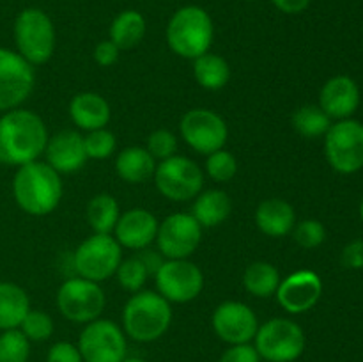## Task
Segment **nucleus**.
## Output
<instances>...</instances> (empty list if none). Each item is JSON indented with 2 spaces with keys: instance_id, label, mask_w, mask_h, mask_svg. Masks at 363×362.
Wrapping results in <instances>:
<instances>
[{
  "instance_id": "58836bf2",
  "label": "nucleus",
  "mask_w": 363,
  "mask_h": 362,
  "mask_svg": "<svg viewBox=\"0 0 363 362\" xmlns=\"http://www.w3.org/2000/svg\"><path fill=\"white\" fill-rule=\"evenodd\" d=\"M46 362H84L80 350L77 344L67 343V341H59L53 344L46 355Z\"/></svg>"
},
{
  "instance_id": "c85d7f7f",
  "label": "nucleus",
  "mask_w": 363,
  "mask_h": 362,
  "mask_svg": "<svg viewBox=\"0 0 363 362\" xmlns=\"http://www.w3.org/2000/svg\"><path fill=\"white\" fill-rule=\"evenodd\" d=\"M119 204L108 194L92 197L87 204V222L96 234H110L119 220Z\"/></svg>"
},
{
  "instance_id": "4be33fe9",
  "label": "nucleus",
  "mask_w": 363,
  "mask_h": 362,
  "mask_svg": "<svg viewBox=\"0 0 363 362\" xmlns=\"http://www.w3.org/2000/svg\"><path fill=\"white\" fill-rule=\"evenodd\" d=\"M69 116L80 130L94 131L108 124L110 105L98 92H78L69 103Z\"/></svg>"
},
{
  "instance_id": "c9c22d12",
  "label": "nucleus",
  "mask_w": 363,
  "mask_h": 362,
  "mask_svg": "<svg viewBox=\"0 0 363 362\" xmlns=\"http://www.w3.org/2000/svg\"><path fill=\"white\" fill-rule=\"evenodd\" d=\"M294 241L303 248H315L326 240V229L319 220L307 219L296 224L293 229Z\"/></svg>"
},
{
  "instance_id": "c03bdc74",
  "label": "nucleus",
  "mask_w": 363,
  "mask_h": 362,
  "mask_svg": "<svg viewBox=\"0 0 363 362\" xmlns=\"http://www.w3.org/2000/svg\"><path fill=\"white\" fill-rule=\"evenodd\" d=\"M121 362H145L144 358H138V357H124Z\"/></svg>"
},
{
  "instance_id": "a19ab883",
  "label": "nucleus",
  "mask_w": 363,
  "mask_h": 362,
  "mask_svg": "<svg viewBox=\"0 0 363 362\" xmlns=\"http://www.w3.org/2000/svg\"><path fill=\"white\" fill-rule=\"evenodd\" d=\"M340 263L347 270H362L363 268V241L354 240L344 247Z\"/></svg>"
},
{
  "instance_id": "a878e982",
  "label": "nucleus",
  "mask_w": 363,
  "mask_h": 362,
  "mask_svg": "<svg viewBox=\"0 0 363 362\" xmlns=\"http://www.w3.org/2000/svg\"><path fill=\"white\" fill-rule=\"evenodd\" d=\"M145 28V18L138 11L126 9L113 18L110 25V41L116 43L119 50H130L144 39Z\"/></svg>"
},
{
  "instance_id": "a211bd4d",
  "label": "nucleus",
  "mask_w": 363,
  "mask_h": 362,
  "mask_svg": "<svg viewBox=\"0 0 363 362\" xmlns=\"http://www.w3.org/2000/svg\"><path fill=\"white\" fill-rule=\"evenodd\" d=\"M46 163L59 174H73L87 162L84 137L74 130H62L48 137L45 148Z\"/></svg>"
},
{
  "instance_id": "f3484780",
  "label": "nucleus",
  "mask_w": 363,
  "mask_h": 362,
  "mask_svg": "<svg viewBox=\"0 0 363 362\" xmlns=\"http://www.w3.org/2000/svg\"><path fill=\"white\" fill-rule=\"evenodd\" d=\"M277 300L291 314H301L314 307L323 295V280L312 270L291 273L277 290Z\"/></svg>"
},
{
  "instance_id": "9b49d317",
  "label": "nucleus",
  "mask_w": 363,
  "mask_h": 362,
  "mask_svg": "<svg viewBox=\"0 0 363 362\" xmlns=\"http://www.w3.org/2000/svg\"><path fill=\"white\" fill-rule=\"evenodd\" d=\"M77 346L84 362H121L128 350L123 329L110 319L99 318L85 325Z\"/></svg>"
},
{
  "instance_id": "6e6552de",
  "label": "nucleus",
  "mask_w": 363,
  "mask_h": 362,
  "mask_svg": "<svg viewBox=\"0 0 363 362\" xmlns=\"http://www.w3.org/2000/svg\"><path fill=\"white\" fill-rule=\"evenodd\" d=\"M106 304L103 290L94 280L71 277L57 291V307L60 314L73 323H91L99 318Z\"/></svg>"
},
{
  "instance_id": "c756f323",
  "label": "nucleus",
  "mask_w": 363,
  "mask_h": 362,
  "mask_svg": "<svg viewBox=\"0 0 363 362\" xmlns=\"http://www.w3.org/2000/svg\"><path fill=\"white\" fill-rule=\"evenodd\" d=\"M293 126L301 137L318 138L326 135L332 126V119L319 105H303L293 114Z\"/></svg>"
},
{
  "instance_id": "4468645a",
  "label": "nucleus",
  "mask_w": 363,
  "mask_h": 362,
  "mask_svg": "<svg viewBox=\"0 0 363 362\" xmlns=\"http://www.w3.org/2000/svg\"><path fill=\"white\" fill-rule=\"evenodd\" d=\"M35 71L18 52L0 46V110H14L32 94Z\"/></svg>"
},
{
  "instance_id": "473e14b6",
  "label": "nucleus",
  "mask_w": 363,
  "mask_h": 362,
  "mask_svg": "<svg viewBox=\"0 0 363 362\" xmlns=\"http://www.w3.org/2000/svg\"><path fill=\"white\" fill-rule=\"evenodd\" d=\"M206 172L216 183H229L238 174V160L234 158L233 153L218 149V151L208 155Z\"/></svg>"
},
{
  "instance_id": "aec40b11",
  "label": "nucleus",
  "mask_w": 363,
  "mask_h": 362,
  "mask_svg": "<svg viewBox=\"0 0 363 362\" xmlns=\"http://www.w3.org/2000/svg\"><path fill=\"white\" fill-rule=\"evenodd\" d=\"M360 105V89L353 78L346 75L333 77L323 85L319 106L330 119H350Z\"/></svg>"
},
{
  "instance_id": "f257e3e1",
  "label": "nucleus",
  "mask_w": 363,
  "mask_h": 362,
  "mask_svg": "<svg viewBox=\"0 0 363 362\" xmlns=\"http://www.w3.org/2000/svg\"><path fill=\"white\" fill-rule=\"evenodd\" d=\"M48 130L32 110H7L0 117V163L21 167L35 162L45 153Z\"/></svg>"
},
{
  "instance_id": "5701e85b",
  "label": "nucleus",
  "mask_w": 363,
  "mask_h": 362,
  "mask_svg": "<svg viewBox=\"0 0 363 362\" xmlns=\"http://www.w3.org/2000/svg\"><path fill=\"white\" fill-rule=\"evenodd\" d=\"M116 170L121 180L126 181V183H145L155 176L156 162L145 148L131 146V148L123 149L117 155Z\"/></svg>"
},
{
  "instance_id": "20e7f679",
  "label": "nucleus",
  "mask_w": 363,
  "mask_h": 362,
  "mask_svg": "<svg viewBox=\"0 0 363 362\" xmlns=\"http://www.w3.org/2000/svg\"><path fill=\"white\" fill-rule=\"evenodd\" d=\"M215 27L206 9L184 6L177 9L167 25V43L176 55L195 60L209 52Z\"/></svg>"
},
{
  "instance_id": "9d476101",
  "label": "nucleus",
  "mask_w": 363,
  "mask_h": 362,
  "mask_svg": "<svg viewBox=\"0 0 363 362\" xmlns=\"http://www.w3.org/2000/svg\"><path fill=\"white\" fill-rule=\"evenodd\" d=\"M325 151L337 172H358L363 167V124L353 119L332 124L325 135Z\"/></svg>"
},
{
  "instance_id": "e433bc0d",
  "label": "nucleus",
  "mask_w": 363,
  "mask_h": 362,
  "mask_svg": "<svg viewBox=\"0 0 363 362\" xmlns=\"http://www.w3.org/2000/svg\"><path fill=\"white\" fill-rule=\"evenodd\" d=\"M147 149L152 158L167 160L176 155L177 137L169 130H155L147 137Z\"/></svg>"
},
{
  "instance_id": "79ce46f5",
  "label": "nucleus",
  "mask_w": 363,
  "mask_h": 362,
  "mask_svg": "<svg viewBox=\"0 0 363 362\" xmlns=\"http://www.w3.org/2000/svg\"><path fill=\"white\" fill-rule=\"evenodd\" d=\"M137 256L142 259V263L145 265L149 275H155V273L160 270V266L163 265V261H165V259H163V254L160 251L155 252V251H149V248H142L140 254H137Z\"/></svg>"
},
{
  "instance_id": "0eeeda50",
  "label": "nucleus",
  "mask_w": 363,
  "mask_h": 362,
  "mask_svg": "<svg viewBox=\"0 0 363 362\" xmlns=\"http://www.w3.org/2000/svg\"><path fill=\"white\" fill-rule=\"evenodd\" d=\"M123 261V247L110 234H92L82 241L73 254L78 277L101 283L110 279Z\"/></svg>"
},
{
  "instance_id": "37998d69",
  "label": "nucleus",
  "mask_w": 363,
  "mask_h": 362,
  "mask_svg": "<svg viewBox=\"0 0 363 362\" xmlns=\"http://www.w3.org/2000/svg\"><path fill=\"white\" fill-rule=\"evenodd\" d=\"M273 6L286 14H300L311 6V0H272Z\"/></svg>"
},
{
  "instance_id": "bb28decb",
  "label": "nucleus",
  "mask_w": 363,
  "mask_h": 362,
  "mask_svg": "<svg viewBox=\"0 0 363 362\" xmlns=\"http://www.w3.org/2000/svg\"><path fill=\"white\" fill-rule=\"evenodd\" d=\"M195 80L208 91H220L230 78V67L223 57L216 53H204L194 60Z\"/></svg>"
},
{
  "instance_id": "dca6fc26",
  "label": "nucleus",
  "mask_w": 363,
  "mask_h": 362,
  "mask_svg": "<svg viewBox=\"0 0 363 362\" xmlns=\"http://www.w3.org/2000/svg\"><path fill=\"white\" fill-rule=\"evenodd\" d=\"M211 323L216 336L229 346L250 343L259 329L255 312L247 304L238 300L222 302L213 312Z\"/></svg>"
},
{
  "instance_id": "72a5a7b5",
  "label": "nucleus",
  "mask_w": 363,
  "mask_h": 362,
  "mask_svg": "<svg viewBox=\"0 0 363 362\" xmlns=\"http://www.w3.org/2000/svg\"><path fill=\"white\" fill-rule=\"evenodd\" d=\"M21 332L25 334L28 341H35V343H41V341H48L53 334V319L48 312L45 311H28L25 314L23 322L18 327Z\"/></svg>"
},
{
  "instance_id": "6ab92c4d",
  "label": "nucleus",
  "mask_w": 363,
  "mask_h": 362,
  "mask_svg": "<svg viewBox=\"0 0 363 362\" xmlns=\"http://www.w3.org/2000/svg\"><path fill=\"white\" fill-rule=\"evenodd\" d=\"M160 222L144 208H131L119 216L116 224V240L121 247L131 251L147 248L156 240Z\"/></svg>"
},
{
  "instance_id": "ddd939ff",
  "label": "nucleus",
  "mask_w": 363,
  "mask_h": 362,
  "mask_svg": "<svg viewBox=\"0 0 363 362\" xmlns=\"http://www.w3.org/2000/svg\"><path fill=\"white\" fill-rule=\"evenodd\" d=\"M181 137L194 151L201 155L223 149L229 130L220 114L209 109H191L181 117Z\"/></svg>"
},
{
  "instance_id": "2f4dec72",
  "label": "nucleus",
  "mask_w": 363,
  "mask_h": 362,
  "mask_svg": "<svg viewBox=\"0 0 363 362\" xmlns=\"http://www.w3.org/2000/svg\"><path fill=\"white\" fill-rule=\"evenodd\" d=\"M117 280H119V286L124 287L126 291H137L142 290V286L147 280L149 272L145 268V265L142 263V259L138 256H133V258L123 259L116 272Z\"/></svg>"
},
{
  "instance_id": "f03ea898",
  "label": "nucleus",
  "mask_w": 363,
  "mask_h": 362,
  "mask_svg": "<svg viewBox=\"0 0 363 362\" xmlns=\"http://www.w3.org/2000/svg\"><path fill=\"white\" fill-rule=\"evenodd\" d=\"M13 195L16 204L28 215H50L62 199L60 174L39 160L25 163L14 174Z\"/></svg>"
},
{
  "instance_id": "1a4fd4ad",
  "label": "nucleus",
  "mask_w": 363,
  "mask_h": 362,
  "mask_svg": "<svg viewBox=\"0 0 363 362\" xmlns=\"http://www.w3.org/2000/svg\"><path fill=\"white\" fill-rule=\"evenodd\" d=\"M155 183L163 197L174 202H184L201 194L204 174L194 160L174 155L156 165Z\"/></svg>"
},
{
  "instance_id": "412c9836",
  "label": "nucleus",
  "mask_w": 363,
  "mask_h": 362,
  "mask_svg": "<svg viewBox=\"0 0 363 362\" xmlns=\"http://www.w3.org/2000/svg\"><path fill=\"white\" fill-rule=\"evenodd\" d=\"M255 224L266 236L282 238L293 233L296 226V213L287 201L279 197L266 199L257 206Z\"/></svg>"
},
{
  "instance_id": "2eb2a0df",
  "label": "nucleus",
  "mask_w": 363,
  "mask_h": 362,
  "mask_svg": "<svg viewBox=\"0 0 363 362\" xmlns=\"http://www.w3.org/2000/svg\"><path fill=\"white\" fill-rule=\"evenodd\" d=\"M202 226L191 213H172L158 226L156 243L165 259H186L197 251Z\"/></svg>"
},
{
  "instance_id": "f8f14e48",
  "label": "nucleus",
  "mask_w": 363,
  "mask_h": 362,
  "mask_svg": "<svg viewBox=\"0 0 363 362\" xmlns=\"http://www.w3.org/2000/svg\"><path fill=\"white\" fill-rule=\"evenodd\" d=\"M155 279L158 293L174 304L195 300L204 287V273L188 259H165Z\"/></svg>"
},
{
  "instance_id": "7ed1b4c3",
  "label": "nucleus",
  "mask_w": 363,
  "mask_h": 362,
  "mask_svg": "<svg viewBox=\"0 0 363 362\" xmlns=\"http://www.w3.org/2000/svg\"><path fill=\"white\" fill-rule=\"evenodd\" d=\"M170 302L155 291H137L123 309L124 334L138 343H152L169 330Z\"/></svg>"
},
{
  "instance_id": "39448f33",
  "label": "nucleus",
  "mask_w": 363,
  "mask_h": 362,
  "mask_svg": "<svg viewBox=\"0 0 363 362\" xmlns=\"http://www.w3.org/2000/svg\"><path fill=\"white\" fill-rule=\"evenodd\" d=\"M14 43L18 53L32 66L52 59L55 52V27L45 11L27 7L14 20Z\"/></svg>"
},
{
  "instance_id": "423d86ee",
  "label": "nucleus",
  "mask_w": 363,
  "mask_h": 362,
  "mask_svg": "<svg viewBox=\"0 0 363 362\" xmlns=\"http://www.w3.org/2000/svg\"><path fill=\"white\" fill-rule=\"evenodd\" d=\"M259 357L268 362H294L303 355L307 337L293 319L272 318L257 329L254 337Z\"/></svg>"
},
{
  "instance_id": "7c9ffc66",
  "label": "nucleus",
  "mask_w": 363,
  "mask_h": 362,
  "mask_svg": "<svg viewBox=\"0 0 363 362\" xmlns=\"http://www.w3.org/2000/svg\"><path fill=\"white\" fill-rule=\"evenodd\" d=\"M30 357V341L20 329L2 330L0 334V362H27Z\"/></svg>"
},
{
  "instance_id": "393cba45",
  "label": "nucleus",
  "mask_w": 363,
  "mask_h": 362,
  "mask_svg": "<svg viewBox=\"0 0 363 362\" xmlns=\"http://www.w3.org/2000/svg\"><path fill=\"white\" fill-rule=\"evenodd\" d=\"M30 311L28 295L13 283H0V330L18 329Z\"/></svg>"
},
{
  "instance_id": "4c0bfd02",
  "label": "nucleus",
  "mask_w": 363,
  "mask_h": 362,
  "mask_svg": "<svg viewBox=\"0 0 363 362\" xmlns=\"http://www.w3.org/2000/svg\"><path fill=\"white\" fill-rule=\"evenodd\" d=\"M218 362H261L255 346L250 343L245 344H230L222 355H220Z\"/></svg>"
},
{
  "instance_id": "cd10ccee",
  "label": "nucleus",
  "mask_w": 363,
  "mask_h": 362,
  "mask_svg": "<svg viewBox=\"0 0 363 362\" xmlns=\"http://www.w3.org/2000/svg\"><path fill=\"white\" fill-rule=\"evenodd\" d=\"M280 272L277 266L266 261H255L247 266L243 273V286L257 298H269L280 286Z\"/></svg>"
},
{
  "instance_id": "b1692460",
  "label": "nucleus",
  "mask_w": 363,
  "mask_h": 362,
  "mask_svg": "<svg viewBox=\"0 0 363 362\" xmlns=\"http://www.w3.org/2000/svg\"><path fill=\"white\" fill-rule=\"evenodd\" d=\"M233 201L223 190H206L197 195L191 208V215L202 227H216L229 219Z\"/></svg>"
},
{
  "instance_id": "a18cd8bd",
  "label": "nucleus",
  "mask_w": 363,
  "mask_h": 362,
  "mask_svg": "<svg viewBox=\"0 0 363 362\" xmlns=\"http://www.w3.org/2000/svg\"><path fill=\"white\" fill-rule=\"evenodd\" d=\"M360 216H362V220H363V201H362V206H360Z\"/></svg>"
},
{
  "instance_id": "f704fd0d",
  "label": "nucleus",
  "mask_w": 363,
  "mask_h": 362,
  "mask_svg": "<svg viewBox=\"0 0 363 362\" xmlns=\"http://www.w3.org/2000/svg\"><path fill=\"white\" fill-rule=\"evenodd\" d=\"M85 153L87 158L92 160H106L113 155L116 151V135L106 128H99V130L89 131L84 137Z\"/></svg>"
},
{
  "instance_id": "ea45409f",
  "label": "nucleus",
  "mask_w": 363,
  "mask_h": 362,
  "mask_svg": "<svg viewBox=\"0 0 363 362\" xmlns=\"http://www.w3.org/2000/svg\"><path fill=\"white\" fill-rule=\"evenodd\" d=\"M119 46L116 45L113 41H110V39H105V41L98 43L94 48V60L96 64H99L101 67H108L112 66V64L117 62V59H119Z\"/></svg>"
}]
</instances>
